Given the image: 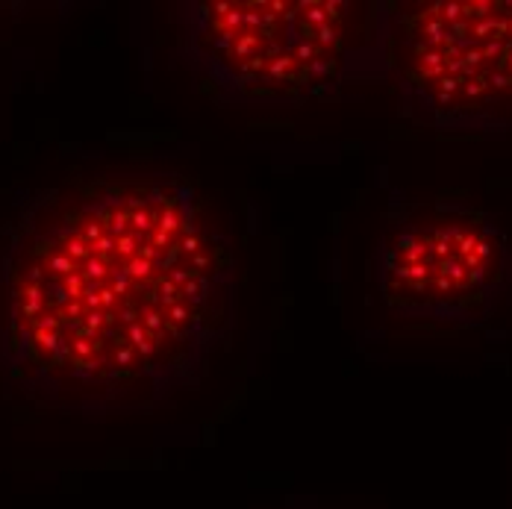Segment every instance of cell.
<instances>
[{
    "label": "cell",
    "instance_id": "7a4b0ae2",
    "mask_svg": "<svg viewBox=\"0 0 512 509\" xmlns=\"http://www.w3.org/2000/svg\"><path fill=\"white\" fill-rule=\"evenodd\" d=\"M171 27L180 62L224 106L286 109L386 80V3L183 0Z\"/></svg>",
    "mask_w": 512,
    "mask_h": 509
},
{
    "label": "cell",
    "instance_id": "3957f363",
    "mask_svg": "<svg viewBox=\"0 0 512 509\" xmlns=\"http://www.w3.org/2000/svg\"><path fill=\"white\" fill-rule=\"evenodd\" d=\"M386 80L442 133L512 130V0L386 3Z\"/></svg>",
    "mask_w": 512,
    "mask_h": 509
},
{
    "label": "cell",
    "instance_id": "277c9868",
    "mask_svg": "<svg viewBox=\"0 0 512 509\" xmlns=\"http://www.w3.org/2000/svg\"><path fill=\"white\" fill-rule=\"evenodd\" d=\"M383 312L436 327L486 324L512 295V245L462 201H392L371 256Z\"/></svg>",
    "mask_w": 512,
    "mask_h": 509
},
{
    "label": "cell",
    "instance_id": "6da1fadb",
    "mask_svg": "<svg viewBox=\"0 0 512 509\" xmlns=\"http://www.w3.org/2000/svg\"><path fill=\"white\" fill-rule=\"evenodd\" d=\"M236 304L230 239L180 174H71L0 233V374L36 407H171L230 348Z\"/></svg>",
    "mask_w": 512,
    "mask_h": 509
}]
</instances>
